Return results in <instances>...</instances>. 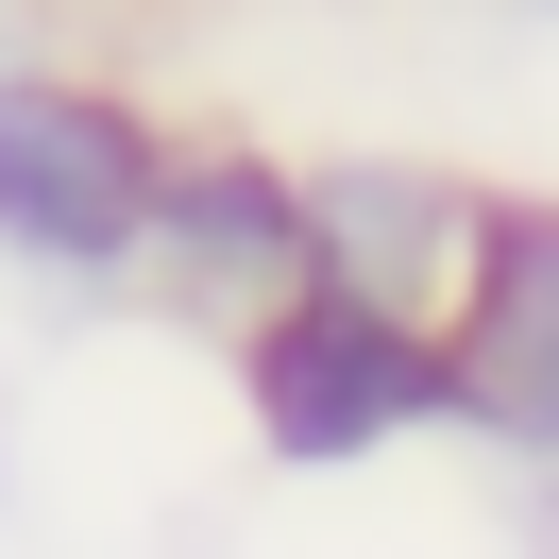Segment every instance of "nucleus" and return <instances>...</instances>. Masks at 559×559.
<instances>
[{"label": "nucleus", "instance_id": "1", "mask_svg": "<svg viewBox=\"0 0 559 559\" xmlns=\"http://www.w3.org/2000/svg\"><path fill=\"white\" fill-rule=\"evenodd\" d=\"M238 424H254L272 475H356V457L457 441L441 322H390V306H340V288H288V306L238 322Z\"/></svg>", "mask_w": 559, "mask_h": 559}, {"label": "nucleus", "instance_id": "2", "mask_svg": "<svg viewBox=\"0 0 559 559\" xmlns=\"http://www.w3.org/2000/svg\"><path fill=\"white\" fill-rule=\"evenodd\" d=\"M153 187H170V136H153L119 85L0 51V254H17V272L119 288L136 238H153Z\"/></svg>", "mask_w": 559, "mask_h": 559}, {"label": "nucleus", "instance_id": "3", "mask_svg": "<svg viewBox=\"0 0 559 559\" xmlns=\"http://www.w3.org/2000/svg\"><path fill=\"white\" fill-rule=\"evenodd\" d=\"M441 373H457V441L559 475V204L543 187H491L475 272L441 306Z\"/></svg>", "mask_w": 559, "mask_h": 559}, {"label": "nucleus", "instance_id": "4", "mask_svg": "<svg viewBox=\"0 0 559 559\" xmlns=\"http://www.w3.org/2000/svg\"><path fill=\"white\" fill-rule=\"evenodd\" d=\"M475 221H491V187L441 170V153H322L306 170V288L441 322L457 272H475Z\"/></svg>", "mask_w": 559, "mask_h": 559}, {"label": "nucleus", "instance_id": "5", "mask_svg": "<svg viewBox=\"0 0 559 559\" xmlns=\"http://www.w3.org/2000/svg\"><path fill=\"white\" fill-rule=\"evenodd\" d=\"M136 288H170L187 322H221L238 340L254 306H288L306 288V170L288 153H170V187H153V238H136Z\"/></svg>", "mask_w": 559, "mask_h": 559}, {"label": "nucleus", "instance_id": "6", "mask_svg": "<svg viewBox=\"0 0 559 559\" xmlns=\"http://www.w3.org/2000/svg\"><path fill=\"white\" fill-rule=\"evenodd\" d=\"M525 17H559V0H525Z\"/></svg>", "mask_w": 559, "mask_h": 559}]
</instances>
